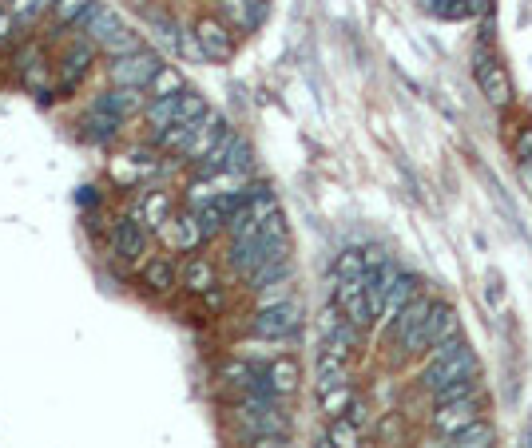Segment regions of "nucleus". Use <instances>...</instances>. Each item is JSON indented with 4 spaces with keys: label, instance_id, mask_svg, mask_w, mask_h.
Masks as SVG:
<instances>
[{
    "label": "nucleus",
    "instance_id": "obj_13",
    "mask_svg": "<svg viewBox=\"0 0 532 448\" xmlns=\"http://www.w3.org/2000/svg\"><path fill=\"white\" fill-rule=\"evenodd\" d=\"M159 234H163V243L167 246H176V250H195L203 243V226H199V218H195V211H187V214H171L167 223L159 226Z\"/></svg>",
    "mask_w": 532,
    "mask_h": 448
},
{
    "label": "nucleus",
    "instance_id": "obj_5",
    "mask_svg": "<svg viewBox=\"0 0 532 448\" xmlns=\"http://www.w3.org/2000/svg\"><path fill=\"white\" fill-rule=\"evenodd\" d=\"M461 377H477V357H473V349H469V345L457 349L453 357L429 362V365H426V373H421V385H426L429 393H437V389L449 385V381H461Z\"/></svg>",
    "mask_w": 532,
    "mask_h": 448
},
{
    "label": "nucleus",
    "instance_id": "obj_39",
    "mask_svg": "<svg viewBox=\"0 0 532 448\" xmlns=\"http://www.w3.org/2000/svg\"><path fill=\"white\" fill-rule=\"evenodd\" d=\"M520 183H525V187H528V194H532V159H520Z\"/></svg>",
    "mask_w": 532,
    "mask_h": 448
},
{
    "label": "nucleus",
    "instance_id": "obj_3",
    "mask_svg": "<svg viewBox=\"0 0 532 448\" xmlns=\"http://www.w3.org/2000/svg\"><path fill=\"white\" fill-rule=\"evenodd\" d=\"M298 322H302L298 305L278 302V305H263V310L255 314L251 330H255V337H263V342H290V337L298 334Z\"/></svg>",
    "mask_w": 532,
    "mask_h": 448
},
{
    "label": "nucleus",
    "instance_id": "obj_11",
    "mask_svg": "<svg viewBox=\"0 0 532 448\" xmlns=\"http://www.w3.org/2000/svg\"><path fill=\"white\" fill-rule=\"evenodd\" d=\"M429 310H433V302H429V298H421V294H417V298L409 302V305L397 314L394 322H389V342H394L397 349H406V345L417 337V330H421V325H426Z\"/></svg>",
    "mask_w": 532,
    "mask_h": 448
},
{
    "label": "nucleus",
    "instance_id": "obj_37",
    "mask_svg": "<svg viewBox=\"0 0 532 448\" xmlns=\"http://www.w3.org/2000/svg\"><path fill=\"white\" fill-rule=\"evenodd\" d=\"M513 151H517V159H532V127H520L517 131Z\"/></svg>",
    "mask_w": 532,
    "mask_h": 448
},
{
    "label": "nucleus",
    "instance_id": "obj_26",
    "mask_svg": "<svg viewBox=\"0 0 532 448\" xmlns=\"http://www.w3.org/2000/svg\"><path fill=\"white\" fill-rule=\"evenodd\" d=\"M144 282H147L151 290L167 294L171 282H176V266H171V258H151L147 266H144Z\"/></svg>",
    "mask_w": 532,
    "mask_h": 448
},
{
    "label": "nucleus",
    "instance_id": "obj_18",
    "mask_svg": "<svg viewBox=\"0 0 532 448\" xmlns=\"http://www.w3.org/2000/svg\"><path fill=\"white\" fill-rule=\"evenodd\" d=\"M136 211H139V223L144 226H163L171 218V194L167 191H147Z\"/></svg>",
    "mask_w": 532,
    "mask_h": 448
},
{
    "label": "nucleus",
    "instance_id": "obj_38",
    "mask_svg": "<svg viewBox=\"0 0 532 448\" xmlns=\"http://www.w3.org/2000/svg\"><path fill=\"white\" fill-rule=\"evenodd\" d=\"M251 448H290L286 436H251Z\"/></svg>",
    "mask_w": 532,
    "mask_h": 448
},
{
    "label": "nucleus",
    "instance_id": "obj_7",
    "mask_svg": "<svg viewBox=\"0 0 532 448\" xmlns=\"http://www.w3.org/2000/svg\"><path fill=\"white\" fill-rule=\"evenodd\" d=\"M195 40H199L203 56H207L211 64H226L235 56V36H231V28H226L219 16H199L195 20Z\"/></svg>",
    "mask_w": 532,
    "mask_h": 448
},
{
    "label": "nucleus",
    "instance_id": "obj_1",
    "mask_svg": "<svg viewBox=\"0 0 532 448\" xmlns=\"http://www.w3.org/2000/svg\"><path fill=\"white\" fill-rule=\"evenodd\" d=\"M75 28H84V36H88L95 48H104L107 56H127V52H139L144 48V44H139V32H132L124 25V20L115 16V8H107V5H100V0H95V5L88 8V13L80 16V25Z\"/></svg>",
    "mask_w": 532,
    "mask_h": 448
},
{
    "label": "nucleus",
    "instance_id": "obj_15",
    "mask_svg": "<svg viewBox=\"0 0 532 448\" xmlns=\"http://www.w3.org/2000/svg\"><path fill=\"white\" fill-rule=\"evenodd\" d=\"M266 377H270V389L278 393V397H290V393L298 389V381H302V373H298V362L295 357H275V362L266 365Z\"/></svg>",
    "mask_w": 532,
    "mask_h": 448
},
{
    "label": "nucleus",
    "instance_id": "obj_19",
    "mask_svg": "<svg viewBox=\"0 0 532 448\" xmlns=\"http://www.w3.org/2000/svg\"><path fill=\"white\" fill-rule=\"evenodd\" d=\"M183 286H187L191 294L215 290V266H211L207 258H191L187 266H183Z\"/></svg>",
    "mask_w": 532,
    "mask_h": 448
},
{
    "label": "nucleus",
    "instance_id": "obj_4",
    "mask_svg": "<svg viewBox=\"0 0 532 448\" xmlns=\"http://www.w3.org/2000/svg\"><path fill=\"white\" fill-rule=\"evenodd\" d=\"M163 68V60L156 56L151 48H139V52H127V56H115L112 60V84L115 87H147L156 80V72Z\"/></svg>",
    "mask_w": 532,
    "mask_h": 448
},
{
    "label": "nucleus",
    "instance_id": "obj_30",
    "mask_svg": "<svg viewBox=\"0 0 532 448\" xmlns=\"http://www.w3.org/2000/svg\"><path fill=\"white\" fill-rule=\"evenodd\" d=\"M366 266H370V262H366L362 250H342L334 274H338V278H366Z\"/></svg>",
    "mask_w": 532,
    "mask_h": 448
},
{
    "label": "nucleus",
    "instance_id": "obj_27",
    "mask_svg": "<svg viewBox=\"0 0 532 448\" xmlns=\"http://www.w3.org/2000/svg\"><path fill=\"white\" fill-rule=\"evenodd\" d=\"M449 448H493V429H488L485 421H477V424H469L465 433L453 436Z\"/></svg>",
    "mask_w": 532,
    "mask_h": 448
},
{
    "label": "nucleus",
    "instance_id": "obj_9",
    "mask_svg": "<svg viewBox=\"0 0 532 448\" xmlns=\"http://www.w3.org/2000/svg\"><path fill=\"white\" fill-rule=\"evenodd\" d=\"M226 131H231V127H226V119H223L219 112H207V115L199 119V124H195L187 147H183V159H191L195 167H199V163L207 159L215 147H219V139L226 135Z\"/></svg>",
    "mask_w": 532,
    "mask_h": 448
},
{
    "label": "nucleus",
    "instance_id": "obj_16",
    "mask_svg": "<svg viewBox=\"0 0 532 448\" xmlns=\"http://www.w3.org/2000/svg\"><path fill=\"white\" fill-rule=\"evenodd\" d=\"M414 298H417V282L409 278V274H401V278L394 282V286H389V294H386V305H382V322L389 325V322H394L397 314L406 310V305L414 302Z\"/></svg>",
    "mask_w": 532,
    "mask_h": 448
},
{
    "label": "nucleus",
    "instance_id": "obj_28",
    "mask_svg": "<svg viewBox=\"0 0 532 448\" xmlns=\"http://www.w3.org/2000/svg\"><path fill=\"white\" fill-rule=\"evenodd\" d=\"M147 87H151V95H156V100H163V95H179L183 92V75L171 68V64H163V68L156 72V80H151Z\"/></svg>",
    "mask_w": 532,
    "mask_h": 448
},
{
    "label": "nucleus",
    "instance_id": "obj_20",
    "mask_svg": "<svg viewBox=\"0 0 532 448\" xmlns=\"http://www.w3.org/2000/svg\"><path fill=\"white\" fill-rule=\"evenodd\" d=\"M119 124H124V119L112 115V112H104V107H95V104H92L88 119H84V127H88V139H95V144H107V139L119 131Z\"/></svg>",
    "mask_w": 532,
    "mask_h": 448
},
{
    "label": "nucleus",
    "instance_id": "obj_41",
    "mask_svg": "<svg viewBox=\"0 0 532 448\" xmlns=\"http://www.w3.org/2000/svg\"><path fill=\"white\" fill-rule=\"evenodd\" d=\"M314 448H334V444H330V436H322V441H314Z\"/></svg>",
    "mask_w": 532,
    "mask_h": 448
},
{
    "label": "nucleus",
    "instance_id": "obj_17",
    "mask_svg": "<svg viewBox=\"0 0 532 448\" xmlns=\"http://www.w3.org/2000/svg\"><path fill=\"white\" fill-rule=\"evenodd\" d=\"M139 92L136 87H112V92H104L100 100H95V107H104V112H112L119 119H127V115H136L139 112Z\"/></svg>",
    "mask_w": 532,
    "mask_h": 448
},
{
    "label": "nucleus",
    "instance_id": "obj_33",
    "mask_svg": "<svg viewBox=\"0 0 532 448\" xmlns=\"http://www.w3.org/2000/svg\"><path fill=\"white\" fill-rule=\"evenodd\" d=\"M48 8H56V0H13V13L20 16V25H32V20H40Z\"/></svg>",
    "mask_w": 532,
    "mask_h": 448
},
{
    "label": "nucleus",
    "instance_id": "obj_2",
    "mask_svg": "<svg viewBox=\"0 0 532 448\" xmlns=\"http://www.w3.org/2000/svg\"><path fill=\"white\" fill-rule=\"evenodd\" d=\"M473 60H477L473 72H477V84H481L485 100L493 107H508V104H513V80H508V72L501 68V64L488 56V44H477Z\"/></svg>",
    "mask_w": 532,
    "mask_h": 448
},
{
    "label": "nucleus",
    "instance_id": "obj_42",
    "mask_svg": "<svg viewBox=\"0 0 532 448\" xmlns=\"http://www.w3.org/2000/svg\"><path fill=\"white\" fill-rule=\"evenodd\" d=\"M5 13H8V8H5V0H0V16H5Z\"/></svg>",
    "mask_w": 532,
    "mask_h": 448
},
{
    "label": "nucleus",
    "instance_id": "obj_21",
    "mask_svg": "<svg viewBox=\"0 0 532 448\" xmlns=\"http://www.w3.org/2000/svg\"><path fill=\"white\" fill-rule=\"evenodd\" d=\"M334 385H346V357H338L334 349H322V357H318V393L334 389Z\"/></svg>",
    "mask_w": 532,
    "mask_h": 448
},
{
    "label": "nucleus",
    "instance_id": "obj_36",
    "mask_svg": "<svg viewBox=\"0 0 532 448\" xmlns=\"http://www.w3.org/2000/svg\"><path fill=\"white\" fill-rule=\"evenodd\" d=\"M16 28H20V16H16V13H5V16H0V48L16 40Z\"/></svg>",
    "mask_w": 532,
    "mask_h": 448
},
{
    "label": "nucleus",
    "instance_id": "obj_24",
    "mask_svg": "<svg viewBox=\"0 0 532 448\" xmlns=\"http://www.w3.org/2000/svg\"><path fill=\"white\" fill-rule=\"evenodd\" d=\"M92 56H95V44L92 40H80L75 48H68V56H64V80H80V75L88 72Z\"/></svg>",
    "mask_w": 532,
    "mask_h": 448
},
{
    "label": "nucleus",
    "instance_id": "obj_40",
    "mask_svg": "<svg viewBox=\"0 0 532 448\" xmlns=\"http://www.w3.org/2000/svg\"><path fill=\"white\" fill-rule=\"evenodd\" d=\"M488 8H493V0H469V16H488Z\"/></svg>",
    "mask_w": 532,
    "mask_h": 448
},
{
    "label": "nucleus",
    "instance_id": "obj_35",
    "mask_svg": "<svg viewBox=\"0 0 532 448\" xmlns=\"http://www.w3.org/2000/svg\"><path fill=\"white\" fill-rule=\"evenodd\" d=\"M255 294H258V310H263V305L290 302V286H286V282H275V286H263V290H255Z\"/></svg>",
    "mask_w": 532,
    "mask_h": 448
},
{
    "label": "nucleus",
    "instance_id": "obj_6",
    "mask_svg": "<svg viewBox=\"0 0 532 448\" xmlns=\"http://www.w3.org/2000/svg\"><path fill=\"white\" fill-rule=\"evenodd\" d=\"M457 334H461L457 314H453L445 302H433L426 325H421L417 337L406 345V353H421V349H429V345H437V342H449V337H457Z\"/></svg>",
    "mask_w": 532,
    "mask_h": 448
},
{
    "label": "nucleus",
    "instance_id": "obj_32",
    "mask_svg": "<svg viewBox=\"0 0 532 448\" xmlns=\"http://www.w3.org/2000/svg\"><path fill=\"white\" fill-rule=\"evenodd\" d=\"M92 5H95V0H56V8H52V13H56L60 25H80V16L88 13Z\"/></svg>",
    "mask_w": 532,
    "mask_h": 448
},
{
    "label": "nucleus",
    "instance_id": "obj_23",
    "mask_svg": "<svg viewBox=\"0 0 532 448\" xmlns=\"http://www.w3.org/2000/svg\"><path fill=\"white\" fill-rule=\"evenodd\" d=\"M318 401H322V413H326V417L338 421V417H346V413H350L354 393H350V385H334V389H322Z\"/></svg>",
    "mask_w": 532,
    "mask_h": 448
},
{
    "label": "nucleus",
    "instance_id": "obj_31",
    "mask_svg": "<svg viewBox=\"0 0 532 448\" xmlns=\"http://www.w3.org/2000/svg\"><path fill=\"white\" fill-rule=\"evenodd\" d=\"M357 424L350 417H338V421H330V444L334 448H357Z\"/></svg>",
    "mask_w": 532,
    "mask_h": 448
},
{
    "label": "nucleus",
    "instance_id": "obj_25",
    "mask_svg": "<svg viewBox=\"0 0 532 448\" xmlns=\"http://www.w3.org/2000/svg\"><path fill=\"white\" fill-rule=\"evenodd\" d=\"M147 119H151V127H156V131L179 124V95H163V100H151L147 104Z\"/></svg>",
    "mask_w": 532,
    "mask_h": 448
},
{
    "label": "nucleus",
    "instance_id": "obj_8",
    "mask_svg": "<svg viewBox=\"0 0 532 448\" xmlns=\"http://www.w3.org/2000/svg\"><path fill=\"white\" fill-rule=\"evenodd\" d=\"M334 305L346 314V322H354L357 330L374 322L370 298H366V278H338V290H334Z\"/></svg>",
    "mask_w": 532,
    "mask_h": 448
},
{
    "label": "nucleus",
    "instance_id": "obj_34",
    "mask_svg": "<svg viewBox=\"0 0 532 448\" xmlns=\"http://www.w3.org/2000/svg\"><path fill=\"white\" fill-rule=\"evenodd\" d=\"M473 377H461V381H449L445 389H437L433 397H437V405H449V401H461V397H473Z\"/></svg>",
    "mask_w": 532,
    "mask_h": 448
},
{
    "label": "nucleus",
    "instance_id": "obj_14",
    "mask_svg": "<svg viewBox=\"0 0 532 448\" xmlns=\"http://www.w3.org/2000/svg\"><path fill=\"white\" fill-rule=\"evenodd\" d=\"M112 250L119 258H127V262H139V254L147 250L144 223H136V218H119V223L112 226Z\"/></svg>",
    "mask_w": 532,
    "mask_h": 448
},
{
    "label": "nucleus",
    "instance_id": "obj_29",
    "mask_svg": "<svg viewBox=\"0 0 532 448\" xmlns=\"http://www.w3.org/2000/svg\"><path fill=\"white\" fill-rule=\"evenodd\" d=\"M203 115H207V100H203L199 92H187V87H183L179 92V124H199Z\"/></svg>",
    "mask_w": 532,
    "mask_h": 448
},
{
    "label": "nucleus",
    "instance_id": "obj_10",
    "mask_svg": "<svg viewBox=\"0 0 532 448\" xmlns=\"http://www.w3.org/2000/svg\"><path fill=\"white\" fill-rule=\"evenodd\" d=\"M477 409H481L477 397H461V401H449V405H437V413H433V429L453 441L457 433L477 424Z\"/></svg>",
    "mask_w": 532,
    "mask_h": 448
},
{
    "label": "nucleus",
    "instance_id": "obj_22",
    "mask_svg": "<svg viewBox=\"0 0 532 448\" xmlns=\"http://www.w3.org/2000/svg\"><path fill=\"white\" fill-rule=\"evenodd\" d=\"M251 167H255V155H251V147H246V139L243 135H235L231 131V144H226V167L223 171H231V174H251Z\"/></svg>",
    "mask_w": 532,
    "mask_h": 448
},
{
    "label": "nucleus",
    "instance_id": "obj_12",
    "mask_svg": "<svg viewBox=\"0 0 532 448\" xmlns=\"http://www.w3.org/2000/svg\"><path fill=\"white\" fill-rule=\"evenodd\" d=\"M215 5H219V20L231 32H251L266 16V0H215Z\"/></svg>",
    "mask_w": 532,
    "mask_h": 448
}]
</instances>
